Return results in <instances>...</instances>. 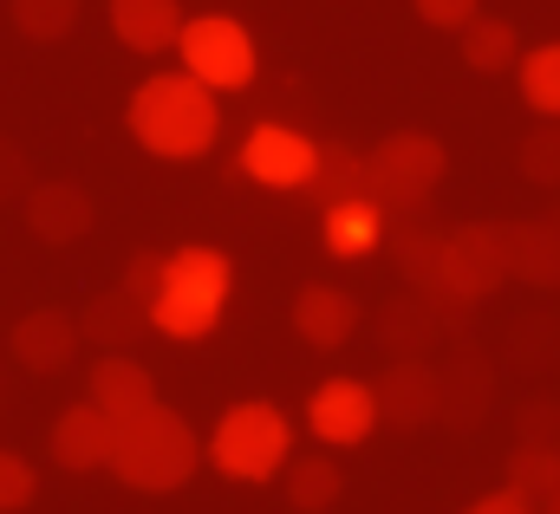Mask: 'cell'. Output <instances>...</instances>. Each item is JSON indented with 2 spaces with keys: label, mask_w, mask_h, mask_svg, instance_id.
Here are the masks:
<instances>
[{
  "label": "cell",
  "mask_w": 560,
  "mask_h": 514,
  "mask_svg": "<svg viewBox=\"0 0 560 514\" xmlns=\"http://www.w3.org/2000/svg\"><path fill=\"white\" fill-rule=\"evenodd\" d=\"M125 125H131V137L150 156L183 163V156H202L215 143L222 112H215V92L196 72H156V79H143L138 92H131Z\"/></svg>",
  "instance_id": "cell-1"
},
{
  "label": "cell",
  "mask_w": 560,
  "mask_h": 514,
  "mask_svg": "<svg viewBox=\"0 0 560 514\" xmlns=\"http://www.w3.org/2000/svg\"><path fill=\"white\" fill-rule=\"evenodd\" d=\"M196 463H202V436L170 404H150L143 417H125L112 436V476L138 495H176L196 476Z\"/></svg>",
  "instance_id": "cell-2"
},
{
  "label": "cell",
  "mask_w": 560,
  "mask_h": 514,
  "mask_svg": "<svg viewBox=\"0 0 560 514\" xmlns=\"http://www.w3.org/2000/svg\"><path fill=\"white\" fill-rule=\"evenodd\" d=\"M235 293V267L222 248H176L170 273H163V293H156V332L170 339H209L222 326V306Z\"/></svg>",
  "instance_id": "cell-3"
},
{
  "label": "cell",
  "mask_w": 560,
  "mask_h": 514,
  "mask_svg": "<svg viewBox=\"0 0 560 514\" xmlns=\"http://www.w3.org/2000/svg\"><path fill=\"white\" fill-rule=\"evenodd\" d=\"M502 280H509V235H502V222H463V229L443 235V267H436V287L423 300H436V313L456 326Z\"/></svg>",
  "instance_id": "cell-4"
},
{
  "label": "cell",
  "mask_w": 560,
  "mask_h": 514,
  "mask_svg": "<svg viewBox=\"0 0 560 514\" xmlns=\"http://www.w3.org/2000/svg\"><path fill=\"white\" fill-rule=\"evenodd\" d=\"M372 202L392 215V222H405V215H423V202L436 196V183H443V170H450V150L430 137V130H392L372 156Z\"/></svg>",
  "instance_id": "cell-5"
},
{
  "label": "cell",
  "mask_w": 560,
  "mask_h": 514,
  "mask_svg": "<svg viewBox=\"0 0 560 514\" xmlns=\"http://www.w3.org/2000/svg\"><path fill=\"white\" fill-rule=\"evenodd\" d=\"M287 449H293V423L280 417L275 404H255V397L222 410V423L209 436V463L229 482H268V476H280Z\"/></svg>",
  "instance_id": "cell-6"
},
{
  "label": "cell",
  "mask_w": 560,
  "mask_h": 514,
  "mask_svg": "<svg viewBox=\"0 0 560 514\" xmlns=\"http://www.w3.org/2000/svg\"><path fill=\"white\" fill-rule=\"evenodd\" d=\"M183 72H196L209 92H242L255 79V39L242 33V20L229 13H202V20H183Z\"/></svg>",
  "instance_id": "cell-7"
},
{
  "label": "cell",
  "mask_w": 560,
  "mask_h": 514,
  "mask_svg": "<svg viewBox=\"0 0 560 514\" xmlns=\"http://www.w3.org/2000/svg\"><path fill=\"white\" fill-rule=\"evenodd\" d=\"M319 170V143L293 125H255L242 143V176H255L261 189H306Z\"/></svg>",
  "instance_id": "cell-8"
},
{
  "label": "cell",
  "mask_w": 560,
  "mask_h": 514,
  "mask_svg": "<svg viewBox=\"0 0 560 514\" xmlns=\"http://www.w3.org/2000/svg\"><path fill=\"white\" fill-rule=\"evenodd\" d=\"M306 430H313L319 443H332V449L365 443V436L378 430V397H372V385H359V378H326V385L306 397Z\"/></svg>",
  "instance_id": "cell-9"
},
{
  "label": "cell",
  "mask_w": 560,
  "mask_h": 514,
  "mask_svg": "<svg viewBox=\"0 0 560 514\" xmlns=\"http://www.w3.org/2000/svg\"><path fill=\"white\" fill-rule=\"evenodd\" d=\"M378 397V423L392 430H423L443 417V372L430 359H392V372L372 385Z\"/></svg>",
  "instance_id": "cell-10"
},
{
  "label": "cell",
  "mask_w": 560,
  "mask_h": 514,
  "mask_svg": "<svg viewBox=\"0 0 560 514\" xmlns=\"http://www.w3.org/2000/svg\"><path fill=\"white\" fill-rule=\"evenodd\" d=\"M79 346H85V326L72 319V313H59V306H39V313H26L20 326H13V359L26 365V372H66L72 359H79Z\"/></svg>",
  "instance_id": "cell-11"
},
{
  "label": "cell",
  "mask_w": 560,
  "mask_h": 514,
  "mask_svg": "<svg viewBox=\"0 0 560 514\" xmlns=\"http://www.w3.org/2000/svg\"><path fill=\"white\" fill-rule=\"evenodd\" d=\"M112 436H118V423L85 397V404L59 410V423H52V463H59V469H72V476L112 469Z\"/></svg>",
  "instance_id": "cell-12"
},
{
  "label": "cell",
  "mask_w": 560,
  "mask_h": 514,
  "mask_svg": "<svg viewBox=\"0 0 560 514\" xmlns=\"http://www.w3.org/2000/svg\"><path fill=\"white\" fill-rule=\"evenodd\" d=\"M293 332H300L313 352H339V346L359 332V300H352L346 287L313 280V287L293 293Z\"/></svg>",
  "instance_id": "cell-13"
},
{
  "label": "cell",
  "mask_w": 560,
  "mask_h": 514,
  "mask_svg": "<svg viewBox=\"0 0 560 514\" xmlns=\"http://www.w3.org/2000/svg\"><path fill=\"white\" fill-rule=\"evenodd\" d=\"M26 229L46 242V248H72L85 242L92 229V196L79 183H33L26 189Z\"/></svg>",
  "instance_id": "cell-14"
},
{
  "label": "cell",
  "mask_w": 560,
  "mask_h": 514,
  "mask_svg": "<svg viewBox=\"0 0 560 514\" xmlns=\"http://www.w3.org/2000/svg\"><path fill=\"white\" fill-rule=\"evenodd\" d=\"M92 404H98L112 423L143 417V410L156 404V378H150V365H138L131 352H105V359L92 365Z\"/></svg>",
  "instance_id": "cell-15"
},
{
  "label": "cell",
  "mask_w": 560,
  "mask_h": 514,
  "mask_svg": "<svg viewBox=\"0 0 560 514\" xmlns=\"http://www.w3.org/2000/svg\"><path fill=\"white\" fill-rule=\"evenodd\" d=\"M79 326H85V339H92V346H105V352H131L138 339H150V332H156L150 306H143L138 293H125V287L98 293V300L79 313Z\"/></svg>",
  "instance_id": "cell-16"
},
{
  "label": "cell",
  "mask_w": 560,
  "mask_h": 514,
  "mask_svg": "<svg viewBox=\"0 0 560 514\" xmlns=\"http://www.w3.org/2000/svg\"><path fill=\"white\" fill-rule=\"evenodd\" d=\"M443 326H450V319L436 313V300H423L418 287H411V293H398V300L378 313V346H385L392 359H423Z\"/></svg>",
  "instance_id": "cell-17"
},
{
  "label": "cell",
  "mask_w": 560,
  "mask_h": 514,
  "mask_svg": "<svg viewBox=\"0 0 560 514\" xmlns=\"http://www.w3.org/2000/svg\"><path fill=\"white\" fill-rule=\"evenodd\" d=\"M443 372V423H456V430H476L482 423V410H489V397H495V378H489V359L476 352V346H463L450 365H436Z\"/></svg>",
  "instance_id": "cell-18"
},
{
  "label": "cell",
  "mask_w": 560,
  "mask_h": 514,
  "mask_svg": "<svg viewBox=\"0 0 560 514\" xmlns=\"http://www.w3.org/2000/svg\"><path fill=\"white\" fill-rule=\"evenodd\" d=\"M319 222H326V255H339V260L378 255L385 235H392V215H385L372 196H352V202H339V209H319Z\"/></svg>",
  "instance_id": "cell-19"
},
{
  "label": "cell",
  "mask_w": 560,
  "mask_h": 514,
  "mask_svg": "<svg viewBox=\"0 0 560 514\" xmlns=\"http://www.w3.org/2000/svg\"><path fill=\"white\" fill-rule=\"evenodd\" d=\"M112 33L131 52H170L183 39V0H112Z\"/></svg>",
  "instance_id": "cell-20"
},
{
  "label": "cell",
  "mask_w": 560,
  "mask_h": 514,
  "mask_svg": "<svg viewBox=\"0 0 560 514\" xmlns=\"http://www.w3.org/2000/svg\"><path fill=\"white\" fill-rule=\"evenodd\" d=\"M509 235V280L528 287H560V222H502Z\"/></svg>",
  "instance_id": "cell-21"
},
{
  "label": "cell",
  "mask_w": 560,
  "mask_h": 514,
  "mask_svg": "<svg viewBox=\"0 0 560 514\" xmlns=\"http://www.w3.org/2000/svg\"><path fill=\"white\" fill-rule=\"evenodd\" d=\"M365 189H372V163L352 143H319V170L306 183V202L313 209H339V202H352Z\"/></svg>",
  "instance_id": "cell-22"
},
{
  "label": "cell",
  "mask_w": 560,
  "mask_h": 514,
  "mask_svg": "<svg viewBox=\"0 0 560 514\" xmlns=\"http://www.w3.org/2000/svg\"><path fill=\"white\" fill-rule=\"evenodd\" d=\"M522 52H528V46H522L515 20H495V13L482 20V13H476V20L463 26V66H469V72H515Z\"/></svg>",
  "instance_id": "cell-23"
},
{
  "label": "cell",
  "mask_w": 560,
  "mask_h": 514,
  "mask_svg": "<svg viewBox=\"0 0 560 514\" xmlns=\"http://www.w3.org/2000/svg\"><path fill=\"white\" fill-rule=\"evenodd\" d=\"M339 489H346V476H339L332 456H300V463H287V502L300 514H326L339 502Z\"/></svg>",
  "instance_id": "cell-24"
},
{
  "label": "cell",
  "mask_w": 560,
  "mask_h": 514,
  "mask_svg": "<svg viewBox=\"0 0 560 514\" xmlns=\"http://www.w3.org/2000/svg\"><path fill=\"white\" fill-rule=\"evenodd\" d=\"M515 85H522V98H528V112H535V118H560V39L522 52Z\"/></svg>",
  "instance_id": "cell-25"
},
{
  "label": "cell",
  "mask_w": 560,
  "mask_h": 514,
  "mask_svg": "<svg viewBox=\"0 0 560 514\" xmlns=\"http://www.w3.org/2000/svg\"><path fill=\"white\" fill-rule=\"evenodd\" d=\"M509 489H522L528 502H548L560 489V443H515V456H509Z\"/></svg>",
  "instance_id": "cell-26"
},
{
  "label": "cell",
  "mask_w": 560,
  "mask_h": 514,
  "mask_svg": "<svg viewBox=\"0 0 560 514\" xmlns=\"http://www.w3.org/2000/svg\"><path fill=\"white\" fill-rule=\"evenodd\" d=\"M7 13H13V26H20L26 39H39V46L66 39V33L79 26V0H13Z\"/></svg>",
  "instance_id": "cell-27"
},
{
  "label": "cell",
  "mask_w": 560,
  "mask_h": 514,
  "mask_svg": "<svg viewBox=\"0 0 560 514\" xmlns=\"http://www.w3.org/2000/svg\"><path fill=\"white\" fill-rule=\"evenodd\" d=\"M515 163H522V176L528 183H541V189H560V118H541V125L522 137V150H515Z\"/></svg>",
  "instance_id": "cell-28"
},
{
  "label": "cell",
  "mask_w": 560,
  "mask_h": 514,
  "mask_svg": "<svg viewBox=\"0 0 560 514\" xmlns=\"http://www.w3.org/2000/svg\"><path fill=\"white\" fill-rule=\"evenodd\" d=\"M33 495H39V476H33V463H26V456H13V449H0V514L33 509Z\"/></svg>",
  "instance_id": "cell-29"
},
{
  "label": "cell",
  "mask_w": 560,
  "mask_h": 514,
  "mask_svg": "<svg viewBox=\"0 0 560 514\" xmlns=\"http://www.w3.org/2000/svg\"><path fill=\"white\" fill-rule=\"evenodd\" d=\"M163 273H170V255H156V248H138V255L125 260V293H138L143 306H156V293H163ZM156 319V313H150Z\"/></svg>",
  "instance_id": "cell-30"
},
{
  "label": "cell",
  "mask_w": 560,
  "mask_h": 514,
  "mask_svg": "<svg viewBox=\"0 0 560 514\" xmlns=\"http://www.w3.org/2000/svg\"><path fill=\"white\" fill-rule=\"evenodd\" d=\"M411 7H418L423 26H436V33H463L482 13V0H411Z\"/></svg>",
  "instance_id": "cell-31"
},
{
  "label": "cell",
  "mask_w": 560,
  "mask_h": 514,
  "mask_svg": "<svg viewBox=\"0 0 560 514\" xmlns=\"http://www.w3.org/2000/svg\"><path fill=\"white\" fill-rule=\"evenodd\" d=\"M33 189V170H26V150L13 137H0V202H26Z\"/></svg>",
  "instance_id": "cell-32"
},
{
  "label": "cell",
  "mask_w": 560,
  "mask_h": 514,
  "mask_svg": "<svg viewBox=\"0 0 560 514\" xmlns=\"http://www.w3.org/2000/svg\"><path fill=\"white\" fill-rule=\"evenodd\" d=\"M463 514H541V502H528L522 489H509V482H502V489H489L482 502H469Z\"/></svg>",
  "instance_id": "cell-33"
},
{
  "label": "cell",
  "mask_w": 560,
  "mask_h": 514,
  "mask_svg": "<svg viewBox=\"0 0 560 514\" xmlns=\"http://www.w3.org/2000/svg\"><path fill=\"white\" fill-rule=\"evenodd\" d=\"M555 430H560L555 404H528V410H522V443H555Z\"/></svg>",
  "instance_id": "cell-34"
},
{
  "label": "cell",
  "mask_w": 560,
  "mask_h": 514,
  "mask_svg": "<svg viewBox=\"0 0 560 514\" xmlns=\"http://www.w3.org/2000/svg\"><path fill=\"white\" fill-rule=\"evenodd\" d=\"M541 514H560V489H555V495H548V502H541Z\"/></svg>",
  "instance_id": "cell-35"
}]
</instances>
